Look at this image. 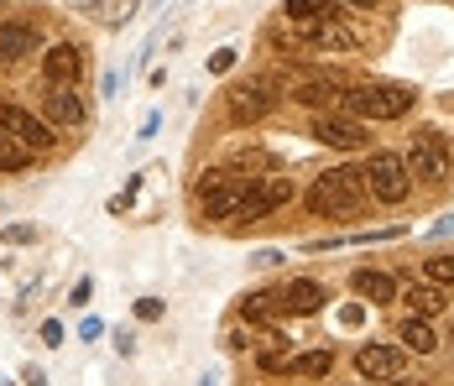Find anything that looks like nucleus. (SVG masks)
<instances>
[{
  "instance_id": "1",
  "label": "nucleus",
  "mask_w": 454,
  "mask_h": 386,
  "mask_svg": "<svg viewBox=\"0 0 454 386\" xmlns=\"http://www.w3.org/2000/svg\"><path fill=\"white\" fill-rule=\"evenodd\" d=\"M365 199H371V188H365V172H356V168H329L324 177H314V188H309V209L324 215V219L356 215Z\"/></svg>"
},
{
  "instance_id": "2",
  "label": "nucleus",
  "mask_w": 454,
  "mask_h": 386,
  "mask_svg": "<svg viewBox=\"0 0 454 386\" xmlns=\"http://www.w3.org/2000/svg\"><path fill=\"white\" fill-rule=\"evenodd\" d=\"M340 105L350 115H361V121H397V115L412 110V94L397 84H361V89H350V94H340Z\"/></svg>"
},
{
  "instance_id": "3",
  "label": "nucleus",
  "mask_w": 454,
  "mask_h": 386,
  "mask_svg": "<svg viewBox=\"0 0 454 386\" xmlns=\"http://www.w3.org/2000/svg\"><path fill=\"white\" fill-rule=\"evenodd\" d=\"M365 188H371L381 204H403V199H408V188H412L408 162H403L397 152H376V157L365 162Z\"/></svg>"
},
{
  "instance_id": "4",
  "label": "nucleus",
  "mask_w": 454,
  "mask_h": 386,
  "mask_svg": "<svg viewBox=\"0 0 454 386\" xmlns=\"http://www.w3.org/2000/svg\"><path fill=\"white\" fill-rule=\"evenodd\" d=\"M246 188H251V177H240V172H230V168L204 172L199 193H204V209H209V219L240 215V199H246Z\"/></svg>"
},
{
  "instance_id": "5",
  "label": "nucleus",
  "mask_w": 454,
  "mask_h": 386,
  "mask_svg": "<svg viewBox=\"0 0 454 386\" xmlns=\"http://www.w3.org/2000/svg\"><path fill=\"white\" fill-rule=\"evenodd\" d=\"M408 172L423 177V183H444V177H450V146H444L439 130H418V136H412Z\"/></svg>"
},
{
  "instance_id": "6",
  "label": "nucleus",
  "mask_w": 454,
  "mask_h": 386,
  "mask_svg": "<svg viewBox=\"0 0 454 386\" xmlns=\"http://www.w3.org/2000/svg\"><path fill=\"white\" fill-rule=\"evenodd\" d=\"M293 199V183L287 177H251L246 199H240V219H267L272 209H282Z\"/></svg>"
},
{
  "instance_id": "7",
  "label": "nucleus",
  "mask_w": 454,
  "mask_h": 386,
  "mask_svg": "<svg viewBox=\"0 0 454 386\" xmlns=\"http://www.w3.org/2000/svg\"><path fill=\"white\" fill-rule=\"evenodd\" d=\"M0 126L11 130V136H16L32 157L52 146V126H47V121H37L32 110H21V105H0Z\"/></svg>"
},
{
  "instance_id": "8",
  "label": "nucleus",
  "mask_w": 454,
  "mask_h": 386,
  "mask_svg": "<svg viewBox=\"0 0 454 386\" xmlns=\"http://www.w3.org/2000/svg\"><path fill=\"white\" fill-rule=\"evenodd\" d=\"M287 27H293V37H303V43H314V47H350L356 43L334 16H287Z\"/></svg>"
},
{
  "instance_id": "9",
  "label": "nucleus",
  "mask_w": 454,
  "mask_h": 386,
  "mask_svg": "<svg viewBox=\"0 0 454 386\" xmlns=\"http://www.w3.org/2000/svg\"><path fill=\"white\" fill-rule=\"evenodd\" d=\"M43 74H47V84L52 89H68L79 74H84V52L74 43H58V47H47V58H43Z\"/></svg>"
},
{
  "instance_id": "10",
  "label": "nucleus",
  "mask_w": 454,
  "mask_h": 386,
  "mask_svg": "<svg viewBox=\"0 0 454 386\" xmlns=\"http://www.w3.org/2000/svg\"><path fill=\"white\" fill-rule=\"evenodd\" d=\"M314 136L324 141V146H340V152H356V146H365V126H361V121H350V115H318Z\"/></svg>"
},
{
  "instance_id": "11",
  "label": "nucleus",
  "mask_w": 454,
  "mask_h": 386,
  "mask_svg": "<svg viewBox=\"0 0 454 386\" xmlns=\"http://www.w3.org/2000/svg\"><path fill=\"white\" fill-rule=\"evenodd\" d=\"M356 366L371 382H392V376H403V350H392V344H361Z\"/></svg>"
},
{
  "instance_id": "12",
  "label": "nucleus",
  "mask_w": 454,
  "mask_h": 386,
  "mask_svg": "<svg viewBox=\"0 0 454 386\" xmlns=\"http://www.w3.org/2000/svg\"><path fill=\"white\" fill-rule=\"evenodd\" d=\"M43 47V32L32 21H0V63H16Z\"/></svg>"
},
{
  "instance_id": "13",
  "label": "nucleus",
  "mask_w": 454,
  "mask_h": 386,
  "mask_svg": "<svg viewBox=\"0 0 454 386\" xmlns=\"http://www.w3.org/2000/svg\"><path fill=\"white\" fill-rule=\"evenodd\" d=\"M277 303H282V313H318V308L329 303V293H324L318 282H309V277H298V282H287V288L277 293Z\"/></svg>"
},
{
  "instance_id": "14",
  "label": "nucleus",
  "mask_w": 454,
  "mask_h": 386,
  "mask_svg": "<svg viewBox=\"0 0 454 386\" xmlns=\"http://www.w3.org/2000/svg\"><path fill=\"white\" fill-rule=\"evenodd\" d=\"M267 110H272V89L267 84H240L230 94V115L235 121H262Z\"/></svg>"
},
{
  "instance_id": "15",
  "label": "nucleus",
  "mask_w": 454,
  "mask_h": 386,
  "mask_svg": "<svg viewBox=\"0 0 454 386\" xmlns=\"http://www.w3.org/2000/svg\"><path fill=\"white\" fill-rule=\"evenodd\" d=\"M43 105H47V115H52L58 126H79V121H84V99H79L74 89H47Z\"/></svg>"
},
{
  "instance_id": "16",
  "label": "nucleus",
  "mask_w": 454,
  "mask_h": 386,
  "mask_svg": "<svg viewBox=\"0 0 454 386\" xmlns=\"http://www.w3.org/2000/svg\"><path fill=\"white\" fill-rule=\"evenodd\" d=\"M356 293H361V298H371V303H392V298H397V282H392L387 272H371V266H361V272H356Z\"/></svg>"
},
{
  "instance_id": "17",
  "label": "nucleus",
  "mask_w": 454,
  "mask_h": 386,
  "mask_svg": "<svg viewBox=\"0 0 454 386\" xmlns=\"http://www.w3.org/2000/svg\"><path fill=\"white\" fill-rule=\"evenodd\" d=\"M21 168H32V152L0 126V172H21Z\"/></svg>"
},
{
  "instance_id": "18",
  "label": "nucleus",
  "mask_w": 454,
  "mask_h": 386,
  "mask_svg": "<svg viewBox=\"0 0 454 386\" xmlns=\"http://www.w3.org/2000/svg\"><path fill=\"white\" fill-rule=\"evenodd\" d=\"M408 308H412V319H434V313L444 308V293H439V288H418V282H412V288H408Z\"/></svg>"
},
{
  "instance_id": "19",
  "label": "nucleus",
  "mask_w": 454,
  "mask_h": 386,
  "mask_svg": "<svg viewBox=\"0 0 454 386\" xmlns=\"http://www.w3.org/2000/svg\"><path fill=\"white\" fill-rule=\"evenodd\" d=\"M403 344L418 350V355H434V350H439V344H434V329H428V319H408V324H403Z\"/></svg>"
},
{
  "instance_id": "20",
  "label": "nucleus",
  "mask_w": 454,
  "mask_h": 386,
  "mask_svg": "<svg viewBox=\"0 0 454 386\" xmlns=\"http://www.w3.org/2000/svg\"><path fill=\"white\" fill-rule=\"evenodd\" d=\"M293 99H298V105H314V110H318V105L340 99V89H334V84H324V79H314V84H298V89H293Z\"/></svg>"
},
{
  "instance_id": "21",
  "label": "nucleus",
  "mask_w": 454,
  "mask_h": 386,
  "mask_svg": "<svg viewBox=\"0 0 454 386\" xmlns=\"http://www.w3.org/2000/svg\"><path fill=\"white\" fill-rule=\"evenodd\" d=\"M329 366H334V355H329V350H314V355H298V360H293V371H298V376H329Z\"/></svg>"
},
{
  "instance_id": "22",
  "label": "nucleus",
  "mask_w": 454,
  "mask_h": 386,
  "mask_svg": "<svg viewBox=\"0 0 454 386\" xmlns=\"http://www.w3.org/2000/svg\"><path fill=\"white\" fill-rule=\"evenodd\" d=\"M94 21H105V27H115V21H126L131 11H137V0H99V5H90Z\"/></svg>"
},
{
  "instance_id": "23",
  "label": "nucleus",
  "mask_w": 454,
  "mask_h": 386,
  "mask_svg": "<svg viewBox=\"0 0 454 386\" xmlns=\"http://www.w3.org/2000/svg\"><path fill=\"white\" fill-rule=\"evenodd\" d=\"M240 313L246 319H272V313H282V303H277V293H256V298H246Z\"/></svg>"
},
{
  "instance_id": "24",
  "label": "nucleus",
  "mask_w": 454,
  "mask_h": 386,
  "mask_svg": "<svg viewBox=\"0 0 454 386\" xmlns=\"http://www.w3.org/2000/svg\"><path fill=\"white\" fill-rule=\"evenodd\" d=\"M423 272H428V282H434V288H454V256L423 261Z\"/></svg>"
},
{
  "instance_id": "25",
  "label": "nucleus",
  "mask_w": 454,
  "mask_h": 386,
  "mask_svg": "<svg viewBox=\"0 0 454 386\" xmlns=\"http://www.w3.org/2000/svg\"><path fill=\"white\" fill-rule=\"evenodd\" d=\"M287 16H334V0H287Z\"/></svg>"
},
{
  "instance_id": "26",
  "label": "nucleus",
  "mask_w": 454,
  "mask_h": 386,
  "mask_svg": "<svg viewBox=\"0 0 454 386\" xmlns=\"http://www.w3.org/2000/svg\"><path fill=\"white\" fill-rule=\"evenodd\" d=\"M137 313H141V319H162V303H157V298H141Z\"/></svg>"
},
{
  "instance_id": "27",
  "label": "nucleus",
  "mask_w": 454,
  "mask_h": 386,
  "mask_svg": "<svg viewBox=\"0 0 454 386\" xmlns=\"http://www.w3.org/2000/svg\"><path fill=\"white\" fill-rule=\"evenodd\" d=\"M230 63H235V52H230V47H225V52H215V58H209V68H215V74H225Z\"/></svg>"
},
{
  "instance_id": "28",
  "label": "nucleus",
  "mask_w": 454,
  "mask_h": 386,
  "mask_svg": "<svg viewBox=\"0 0 454 386\" xmlns=\"http://www.w3.org/2000/svg\"><path fill=\"white\" fill-rule=\"evenodd\" d=\"M334 5H356V11H376L381 0H334Z\"/></svg>"
}]
</instances>
